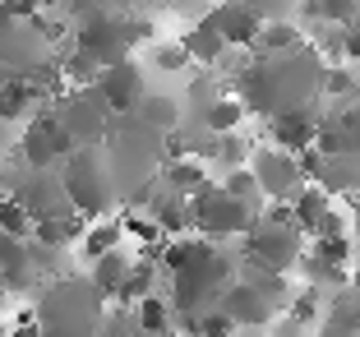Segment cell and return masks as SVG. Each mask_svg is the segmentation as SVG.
Returning <instances> with one entry per match:
<instances>
[{
  "mask_svg": "<svg viewBox=\"0 0 360 337\" xmlns=\"http://www.w3.org/2000/svg\"><path fill=\"white\" fill-rule=\"evenodd\" d=\"M32 102H37V93H32L28 79H19V74L0 79V120H19V116H28Z\"/></svg>",
  "mask_w": 360,
  "mask_h": 337,
  "instance_id": "cell-26",
  "label": "cell"
},
{
  "mask_svg": "<svg viewBox=\"0 0 360 337\" xmlns=\"http://www.w3.org/2000/svg\"><path fill=\"white\" fill-rule=\"evenodd\" d=\"M185 65H194V56L185 51V42H158V46H153V70L180 74Z\"/></svg>",
  "mask_w": 360,
  "mask_h": 337,
  "instance_id": "cell-39",
  "label": "cell"
},
{
  "mask_svg": "<svg viewBox=\"0 0 360 337\" xmlns=\"http://www.w3.org/2000/svg\"><path fill=\"white\" fill-rule=\"evenodd\" d=\"M300 46H305V32H300L291 19H273V23H264V32H259L255 56H286V51H300Z\"/></svg>",
  "mask_w": 360,
  "mask_h": 337,
  "instance_id": "cell-21",
  "label": "cell"
},
{
  "mask_svg": "<svg viewBox=\"0 0 360 337\" xmlns=\"http://www.w3.org/2000/svg\"><path fill=\"white\" fill-rule=\"evenodd\" d=\"M245 111H250V106H245L240 97H217V102H212L199 120H203L208 129H217V134H231V129L245 120Z\"/></svg>",
  "mask_w": 360,
  "mask_h": 337,
  "instance_id": "cell-32",
  "label": "cell"
},
{
  "mask_svg": "<svg viewBox=\"0 0 360 337\" xmlns=\"http://www.w3.org/2000/svg\"><path fill=\"white\" fill-rule=\"evenodd\" d=\"M250 167H255V176H259V185H264L268 199H291L300 185H309L305 167H300V153H286V148H277V144L273 148H255Z\"/></svg>",
  "mask_w": 360,
  "mask_h": 337,
  "instance_id": "cell-11",
  "label": "cell"
},
{
  "mask_svg": "<svg viewBox=\"0 0 360 337\" xmlns=\"http://www.w3.org/2000/svg\"><path fill=\"white\" fill-rule=\"evenodd\" d=\"M106 314V295L93 277H56L37 300V328L46 337H97Z\"/></svg>",
  "mask_w": 360,
  "mask_h": 337,
  "instance_id": "cell-2",
  "label": "cell"
},
{
  "mask_svg": "<svg viewBox=\"0 0 360 337\" xmlns=\"http://www.w3.org/2000/svg\"><path fill=\"white\" fill-rule=\"evenodd\" d=\"M240 277L236 259L226 250H217V241L199 236V250L194 259L180 273H171V305H176V319L180 314H203V310H217L222 305L226 286Z\"/></svg>",
  "mask_w": 360,
  "mask_h": 337,
  "instance_id": "cell-3",
  "label": "cell"
},
{
  "mask_svg": "<svg viewBox=\"0 0 360 337\" xmlns=\"http://www.w3.org/2000/svg\"><path fill=\"white\" fill-rule=\"evenodd\" d=\"M10 337H46V333L37 328V319H19V324L10 328Z\"/></svg>",
  "mask_w": 360,
  "mask_h": 337,
  "instance_id": "cell-46",
  "label": "cell"
},
{
  "mask_svg": "<svg viewBox=\"0 0 360 337\" xmlns=\"http://www.w3.org/2000/svg\"><path fill=\"white\" fill-rule=\"evenodd\" d=\"M323 56L319 46H300V51L286 56H255L236 70V88H240V102L259 116H282V111H296L323 97Z\"/></svg>",
  "mask_w": 360,
  "mask_h": 337,
  "instance_id": "cell-1",
  "label": "cell"
},
{
  "mask_svg": "<svg viewBox=\"0 0 360 337\" xmlns=\"http://www.w3.org/2000/svg\"><path fill=\"white\" fill-rule=\"evenodd\" d=\"M158 259H143L139 254L134 259V268H129V282H125V291H120V305H139L143 295H153L158 291Z\"/></svg>",
  "mask_w": 360,
  "mask_h": 337,
  "instance_id": "cell-30",
  "label": "cell"
},
{
  "mask_svg": "<svg viewBox=\"0 0 360 337\" xmlns=\"http://www.w3.org/2000/svg\"><path fill=\"white\" fill-rule=\"evenodd\" d=\"M314 236H347V222H342L338 212H328V217L319 222V231H314Z\"/></svg>",
  "mask_w": 360,
  "mask_h": 337,
  "instance_id": "cell-43",
  "label": "cell"
},
{
  "mask_svg": "<svg viewBox=\"0 0 360 337\" xmlns=\"http://www.w3.org/2000/svg\"><path fill=\"white\" fill-rule=\"evenodd\" d=\"M97 93H102V102L111 106L116 116H125V111H134V106L143 102L148 84H143V70H139L134 61H120V65H106V70L97 74Z\"/></svg>",
  "mask_w": 360,
  "mask_h": 337,
  "instance_id": "cell-13",
  "label": "cell"
},
{
  "mask_svg": "<svg viewBox=\"0 0 360 337\" xmlns=\"http://www.w3.org/2000/svg\"><path fill=\"white\" fill-rule=\"evenodd\" d=\"M84 212H70V217H42L37 227H32V241L51 245V250H70V245L84 236Z\"/></svg>",
  "mask_w": 360,
  "mask_h": 337,
  "instance_id": "cell-23",
  "label": "cell"
},
{
  "mask_svg": "<svg viewBox=\"0 0 360 337\" xmlns=\"http://www.w3.org/2000/svg\"><path fill=\"white\" fill-rule=\"evenodd\" d=\"M356 203H360V194H356Z\"/></svg>",
  "mask_w": 360,
  "mask_h": 337,
  "instance_id": "cell-53",
  "label": "cell"
},
{
  "mask_svg": "<svg viewBox=\"0 0 360 337\" xmlns=\"http://www.w3.org/2000/svg\"><path fill=\"white\" fill-rule=\"evenodd\" d=\"M10 194L32 212V222L79 212L75 199H70V190H65V176L56 167H23L19 176H10Z\"/></svg>",
  "mask_w": 360,
  "mask_h": 337,
  "instance_id": "cell-8",
  "label": "cell"
},
{
  "mask_svg": "<svg viewBox=\"0 0 360 337\" xmlns=\"http://www.w3.org/2000/svg\"><path fill=\"white\" fill-rule=\"evenodd\" d=\"M245 259L264 264V268H277V273H291L305 259V231H300L296 222L259 212V222L245 231Z\"/></svg>",
  "mask_w": 360,
  "mask_h": 337,
  "instance_id": "cell-7",
  "label": "cell"
},
{
  "mask_svg": "<svg viewBox=\"0 0 360 337\" xmlns=\"http://www.w3.org/2000/svg\"><path fill=\"white\" fill-rule=\"evenodd\" d=\"M356 286H360V273H356Z\"/></svg>",
  "mask_w": 360,
  "mask_h": 337,
  "instance_id": "cell-52",
  "label": "cell"
},
{
  "mask_svg": "<svg viewBox=\"0 0 360 337\" xmlns=\"http://www.w3.org/2000/svg\"><path fill=\"white\" fill-rule=\"evenodd\" d=\"M319 120H323V111L309 102V106H296V111L273 116L268 120V134H273V144L286 148V153H305V148H314V139H319Z\"/></svg>",
  "mask_w": 360,
  "mask_h": 337,
  "instance_id": "cell-15",
  "label": "cell"
},
{
  "mask_svg": "<svg viewBox=\"0 0 360 337\" xmlns=\"http://www.w3.org/2000/svg\"><path fill=\"white\" fill-rule=\"evenodd\" d=\"M323 310H328V295H323V286H305L300 295H291V305H286V319H296V324H319L323 319Z\"/></svg>",
  "mask_w": 360,
  "mask_h": 337,
  "instance_id": "cell-33",
  "label": "cell"
},
{
  "mask_svg": "<svg viewBox=\"0 0 360 337\" xmlns=\"http://www.w3.org/2000/svg\"><path fill=\"white\" fill-rule=\"evenodd\" d=\"M351 236H356V245H360V203H356V222H351Z\"/></svg>",
  "mask_w": 360,
  "mask_h": 337,
  "instance_id": "cell-49",
  "label": "cell"
},
{
  "mask_svg": "<svg viewBox=\"0 0 360 337\" xmlns=\"http://www.w3.org/2000/svg\"><path fill=\"white\" fill-rule=\"evenodd\" d=\"M32 227H37V222H32V212L23 208L14 194H5V199H0V231H10V236H32Z\"/></svg>",
  "mask_w": 360,
  "mask_h": 337,
  "instance_id": "cell-37",
  "label": "cell"
},
{
  "mask_svg": "<svg viewBox=\"0 0 360 337\" xmlns=\"http://www.w3.org/2000/svg\"><path fill=\"white\" fill-rule=\"evenodd\" d=\"M351 236H314V245H309V254H319V259H328V264H342L347 268L351 259Z\"/></svg>",
  "mask_w": 360,
  "mask_h": 337,
  "instance_id": "cell-40",
  "label": "cell"
},
{
  "mask_svg": "<svg viewBox=\"0 0 360 337\" xmlns=\"http://www.w3.org/2000/svg\"><path fill=\"white\" fill-rule=\"evenodd\" d=\"M222 310L231 314V324L240 328V333H264V328H273L277 324V300H268L259 286H250L245 277H236L231 286H226V295H222Z\"/></svg>",
  "mask_w": 360,
  "mask_h": 337,
  "instance_id": "cell-12",
  "label": "cell"
},
{
  "mask_svg": "<svg viewBox=\"0 0 360 337\" xmlns=\"http://www.w3.org/2000/svg\"><path fill=\"white\" fill-rule=\"evenodd\" d=\"M347 61H360V23L347 28Z\"/></svg>",
  "mask_w": 360,
  "mask_h": 337,
  "instance_id": "cell-47",
  "label": "cell"
},
{
  "mask_svg": "<svg viewBox=\"0 0 360 337\" xmlns=\"http://www.w3.org/2000/svg\"><path fill=\"white\" fill-rule=\"evenodd\" d=\"M268 337H305V324H296V319H282V324H273V333Z\"/></svg>",
  "mask_w": 360,
  "mask_h": 337,
  "instance_id": "cell-45",
  "label": "cell"
},
{
  "mask_svg": "<svg viewBox=\"0 0 360 337\" xmlns=\"http://www.w3.org/2000/svg\"><path fill=\"white\" fill-rule=\"evenodd\" d=\"M190 212H194V231L208 236V241H231V236H245L259 222L255 203L236 199L226 185H203V190L190 194Z\"/></svg>",
  "mask_w": 360,
  "mask_h": 337,
  "instance_id": "cell-6",
  "label": "cell"
},
{
  "mask_svg": "<svg viewBox=\"0 0 360 337\" xmlns=\"http://www.w3.org/2000/svg\"><path fill=\"white\" fill-rule=\"evenodd\" d=\"M0 79H5V74H0Z\"/></svg>",
  "mask_w": 360,
  "mask_h": 337,
  "instance_id": "cell-54",
  "label": "cell"
},
{
  "mask_svg": "<svg viewBox=\"0 0 360 337\" xmlns=\"http://www.w3.org/2000/svg\"><path fill=\"white\" fill-rule=\"evenodd\" d=\"M323 97H328V102L351 106V102L360 97V79H356V70H347V65H328V70H323Z\"/></svg>",
  "mask_w": 360,
  "mask_h": 337,
  "instance_id": "cell-31",
  "label": "cell"
},
{
  "mask_svg": "<svg viewBox=\"0 0 360 337\" xmlns=\"http://www.w3.org/2000/svg\"><path fill=\"white\" fill-rule=\"evenodd\" d=\"M51 111H56V120L70 129V139H75L79 148H84V144H102L106 129H111V116H116V111L102 102L97 84L75 88V93H60Z\"/></svg>",
  "mask_w": 360,
  "mask_h": 337,
  "instance_id": "cell-9",
  "label": "cell"
},
{
  "mask_svg": "<svg viewBox=\"0 0 360 337\" xmlns=\"http://www.w3.org/2000/svg\"><path fill=\"white\" fill-rule=\"evenodd\" d=\"M5 144H10V120H0V153H5Z\"/></svg>",
  "mask_w": 360,
  "mask_h": 337,
  "instance_id": "cell-48",
  "label": "cell"
},
{
  "mask_svg": "<svg viewBox=\"0 0 360 337\" xmlns=\"http://www.w3.org/2000/svg\"><path fill=\"white\" fill-rule=\"evenodd\" d=\"M97 337H143V324H139L134 305H120V300H116V310H106V314H102V333H97Z\"/></svg>",
  "mask_w": 360,
  "mask_h": 337,
  "instance_id": "cell-35",
  "label": "cell"
},
{
  "mask_svg": "<svg viewBox=\"0 0 360 337\" xmlns=\"http://www.w3.org/2000/svg\"><path fill=\"white\" fill-rule=\"evenodd\" d=\"M245 5H250V10L259 14V19H291V0H245Z\"/></svg>",
  "mask_w": 360,
  "mask_h": 337,
  "instance_id": "cell-42",
  "label": "cell"
},
{
  "mask_svg": "<svg viewBox=\"0 0 360 337\" xmlns=\"http://www.w3.org/2000/svg\"><path fill=\"white\" fill-rule=\"evenodd\" d=\"M314 185H323L333 199L338 194H360V158L356 153H323Z\"/></svg>",
  "mask_w": 360,
  "mask_h": 337,
  "instance_id": "cell-16",
  "label": "cell"
},
{
  "mask_svg": "<svg viewBox=\"0 0 360 337\" xmlns=\"http://www.w3.org/2000/svg\"><path fill=\"white\" fill-rule=\"evenodd\" d=\"M129 268H134V259H125L120 250L93 259V282H97V291H102L106 300H120V291H125V282H129Z\"/></svg>",
  "mask_w": 360,
  "mask_h": 337,
  "instance_id": "cell-20",
  "label": "cell"
},
{
  "mask_svg": "<svg viewBox=\"0 0 360 337\" xmlns=\"http://www.w3.org/2000/svg\"><path fill=\"white\" fill-rule=\"evenodd\" d=\"M70 14H93V10H106V0H60Z\"/></svg>",
  "mask_w": 360,
  "mask_h": 337,
  "instance_id": "cell-44",
  "label": "cell"
},
{
  "mask_svg": "<svg viewBox=\"0 0 360 337\" xmlns=\"http://www.w3.org/2000/svg\"><path fill=\"white\" fill-rule=\"evenodd\" d=\"M60 176H65V190H70V199H75V208L84 212V217H102L120 194L116 190V171H111V158H106L102 144L75 148V153L65 158Z\"/></svg>",
  "mask_w": 360,
  "mask_h": 337,
  "instance_id": "cell-4",
  "label": "cell"
},
{
  "mask_svg": "<svg viewBox=\"0 0 360 337\" xmlns=\"http://www.w3.org/2000/svg\"><path fill=\"white\" fill-rule=\"evenodd\" d=\"M286 203H291V212H296V227H300L305 236H314L319 222L333 212V194L323 190V185H314V180H309V185H300V190L291 194Z\"/></svg>",
  "mask_w": 360,
  "mask_h": 337,
  "instance_id": "cell-17",
  "label": "cell"
},
{
  "mask_svg": "<svg viewBox=\"0 0 360 337\" xmlns=\"http://www.w3.org/2000/svg\"><path fill=\"white\" fill-rule=\"evenodd\" d=\"M180 42H185V51L194 56V65H203V70L222 65V61H226V51H231V42H226V37L212 28L208 19H199L190 32H185V37H180Z\"/></svg>",
  "mask_w": 360,
  "mask_h": 337,
  "instance_id": "cell-18",
  "label": "cell"
},
{
  "mask_svg": "<svg viewBox=\"0 0 360 337\" xmlns=\"http://www.w3.org/2000/svg\"><path fill=\"white\" fill-rule=\"evenodd\" d=\"M0 300H5V282H0Z\"/></svg>",
  "mask_w": 360,
  "mask_h": 337,
  "instance_id": "cell-50",
  "label": "cell"
},
{
  "mask_svg": "<svg viewBox=\"0 0 360 337\" xmlns=\"http://www.w3.org/2000/svg\"><path fill=\"white\" fill-rule=\"evenodd\" d=\"M60 70H65V84H70V88H88V84H97V74H102L106 65L97 61L93 51L75 46V51H65V56H60Z\"/></svg>",
  "mask_w": 360,
  "mask_h": 337,
  "instance_id": "cell-28",
  "label": "cell"
},
{
  "mask_svg": "<svg viewBox=\"0 0 360 337\" xmlns=\"http://www.w3.org/2000/svg\"><path fill=\"white\" fill-rule=\"evenodd\" d=\"M342 125H347V153L360 158V97L351 106H342Z\"/></svg>",
  "mask_w": 360,
  "mask_h": 337,
  "instance_id": "cell-41",
  "label": "cell"
},
{
  "mask_svg": "<svg viewBox=\"0 0 360 337\" xmlns=\"http://www.w3.org/2000/svg\"><path fill=\"white\" fill-rule=\"evenodd\" d=\"M226 190L236 194V199H245V203H255L259 212H264V185H259V176H255V167H236V171H226V180H222Z\"/></svg>",
  "mask_w": 360,
  "mask_h": 337,
  "instance_id": "cell-36",
  "label": "cell"
},
{
  "mask_svg": "<svg viewBox=\"0 0 360 337\" xmlns=\"http://www.w3.org/2000/svg\"><path fill=\"white\" fill-rule=\"evenodd\" d=\"M300 14H305L309 23H333V28H351V23H360V0H305L300 5Z\"/></svg>",
  "mask_w": 360,
  "mask_h": 337,
  "instance_id": "cell-22",
  "label": "cell"
},
{
  "mask_svg": "<svg viewBox=\"0 0 360 337\" xmlns=\"http://www.w3.org/2000/svg\"><path fill=\"white\" fill-rule=\"evenodd\" d=\"M143 37H153V23L134 19L129 10H93V14H84V23H79V46L93 51L102 65L129 61V51H134Z\"/></svg>",
  "mask_w": 360,
  "mask_h": 337,
  "instance_id": "cell-5",
  "label": "cell"
},
{
  "mask_svg": "<svg viewBox=\"0 0 360 337\" xmlns=\"http://www.w3.org/2000/svg\"><path fill=\"white\" fill-rule=\"evenodd\" d=\"M203 19H208L212 28L222 32L231 46H255V42H259V32H264V23H268V19H259V14L250 10L245 0H212Z\"/></svg>",
  "mask_w": 360,
  "mask_h": 337,
  "instance_id": "cell-14",
  "label": "cell"
},
{
  "mask_svg": "<svg viewBox=\"0 0 360 337\" xmlns=\"http://www.w3.org/2000/svg\"><path fill=\"white\" fill-rule=\"evenodd\" d=\"M240 277H245L250 286H259L268 300H277V305H291V282H286V273L264 268V264H250V259H245V264H240Z\"/></svg>",
  "mask_w": 360,
  "mask_h": 337,
  "instance_id": "cell-27",
  "label": "cell"
},
{
  "mask_svg": "<svg viewBox=\"0 0 360 337\" xmlns=\"http://www.w3.org/2000/svg\"><path fill=\"white\" fill-rule=\"evenodd\" d=\"M75 148L79 144L70 139V129L56 120V111H37V116H32V125L23 129V139H19L23 167H56V162H65Z\"/></svg>",
  "mask_w": 360,
  "mask_h": 337,
  "instance_id": "cell-10",
  "label": "cell"
},
{
  "mask_svg": "<svg viewBox=\"0 0 360 337\" xmlns=\"http://www.w3.org/2000/svg\"><path fill=\"white\" fill-rule=\"evenodd\" d=\"M134 314H139V324H143V337H171L176 333V305H171V295H143L134 305Z\"/></svg>",
  "mask_w": 360,
  "mask_h": 337,
  "instance_id": "cell-19",
  "label": "cell"
},
{
  "mask_svg": "<svg viewBox=\"0 0 360 337\" xmlns=\"http://www.w3.org/2000/svg\"><path fill=\"white\" fill-rule=\"evenodd\" d=\"M162 180H167L176 194H194L208 185V171H203V158H171L162 167Z\"/></svg>",
  "mask_w": 360,
  "mask_h": 337,
  "instance_id": "cell-24",
  "label": "cell"
},
{
  "mask_svg": "<svg viewBox=\"0 0 360 337\" xmlns=\"http://www.w3.org/2000/svg\"><path fill=\"white\" fill-rule=\"evenodd\" d=\"M356 79H360V61H356Z\"/></svg>",
  "mask_w": 360,
  "mask_h": 337,
  "instance_id": "cell-51",
  "label": "cell"
},
{
  "mask_svg": "<svg viewBox=\"0 0 360 337\" xmlns=\"http://www.w3.org/2000/svg\"><path fill=\"white\" fill-rule=\"evenodd\" d=\"M139 116L148 120V125H158V129H176V125H185V111H180V102L176 97H167V93H143V102L134 106Z\"/></svg>",
  "mask_w": 360,
  "mask_h": 337,
  "instance_id": "cell-25",
  "label": "cell"
},
{
  "mask_svg": "<svg viewBox=\"0 0 360 337\" xmlns=\"http://www.w3.org/2000/svg\"><path fill=\"white\" fill-rule=\"evenodd\" d=\"M300 273H305L309 286H323V291H338V286L356 282L342 264H328V259H319V254H305V259H300Z\"/></svg>",
  "mask_w": 360,
  "mask_h": 337,
  "instance_id": "cell-29",
  "label": "cell"
},
{
  "mask_svg": "<svg viewBox=\"0 0 360 337\" xmlns=\"http://www.w3.org/2000/svg\"><path fill=\"white\" fill-rule=\"evenodd\" d=\"M250 158H255V148L245 144V139L236 134V129H231V134H222V139H217V158H212V162H222L226 171H236V167H250Z\"/></svg>",
  "mask_w": 360,
  "mask_h": 337,
  "instance_id": "cell-38",
  "label": "cell"
},
{
  "mask_svg": "<svg viewBox=\"0 0 360 337\" xmlns=\"http://www.w3.org/2000/svg\"><path fill=\"white\" fill-rule=\"evenodd\" d=\"M120 236H125V227H120V222H97L93 231H84L88 264H93V259H102V254H111V250H120Z\"/></svg>",
  "mask_w": 360,
  "mask_h": 337,
  "instance_id": "cell-34",
  "label": "cell"
}]
</instances>
